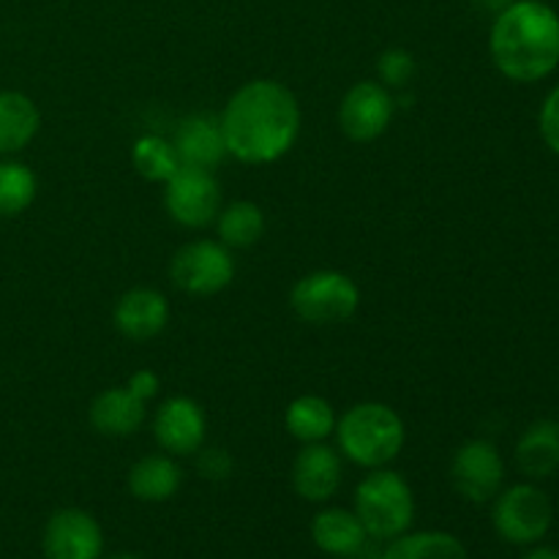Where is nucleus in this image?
<instances>
[{"label": "nucleus", "mask_w": 559, "mask_h": 559, "mask_svg": "<svg viewBox=\"0 0 559 559\" xmlns=\"http://www.w3.org/2000/svg\"><path fill=\"white\" fill-rule=\"evenodd\" d=\"M183 486V469L169 453H151L136 459L129 469V491L140 502H167Z\"/></svg>", "instance_id": "nucleus-19"}, {"label": "nucleus", "mask_w": 559, "mask_h": 559, "mask_svg": "<svg viewBox=\"0 0 559 559\" xmlns=\"http://www.w3.org/2000/svg\"><path fill=\"white\" fill-rule=\"evenodd\" d=\"M235 469V459L229 456L227 448H200L197 451V473L202 475L205 480H213V484H222L233 475Z\"/></svg>", "instance_id": "nucleus-27"}, {"label": "nucleus", "mask_w": 559, "mask_h": 559, "mask_svg": "<svg viewBox=\"0 0 559 559\" xmlns=\"http://www.w3.org/2000/svg\"><path fill=\"white\" fill-rule=\"evenodd\" d=\"M396 115V93L382 82H355L338 104V126L353 142L380 140Z\"/></svg>", "instance_id": "nucleus-10"}, {"label": "nucleus", "mask_w": 559, "mask_h": 559, "mask_svg": "<svg viewBox=\"0 0 559 559\" xmlns=\"http://www.w3.org/2000/svg\"><path fill=\"white\" fill-rule=\"evenodd\" d=\"M36 194L38 180L27 164L0 162V216H20L33 205Z\"/></svg>", "instance_id": "nucleus-25"}, {"label": "nucleus", "mask_w": 559, "mask_h": 559, "mask_svg": "<svg viewBox=\"0 0 559 559\" xmlns=\"http://www.w3.org/2000/svg\"><path fill=\"white\" fill-rule=\"evenodd\" d=\"M415 71H418V63H415L413 52H407L402 47L385 49L380 55V60H377V76H380L377 82H382L388 91H402V87H407L415 80Z\"/></svg>", "instance_id": "nucleus-26"}, {"label": "nucleus", "mask_w": 559, "mask_h": 559, "mask_svg": "<svg viewBox=\"0 0 559 559\" xmlns=\"http://www.w3.org/2000/svg\"><path fill=\"white\" fill-rule=\"evenodd\" d=\"M107 559H142V557H136V555H115V557H107Z\"/></svg>", "instance_id": "nucleus-31"}, {"label": "nucleus", "mask_w": 559, "mask_h": 559, "mask_svg": "<svg viewBox=\"0 0 559 559\" xmlns=\"http://www.w3.org/2000/svg\"><path fill=\"white\" fill-rule=\"evenodd\" d=\"M453 489L475 506H486L495 500L506 484V462L495 442L467 440L451 462Z\"/></svg>", "instance_id": "nucleus-9"}, {"label": "nucleus", "mask_w": 559, "mask_h": 559, "mask_svg": "<svg viewBox=\"0 0 559 559\" xmlns=\"http://www.w3.org/2000/svg\"><path fill=\"white\" fill-rule=\"evenodd\" d=\"M522 559H559V551L551 549V546H535Z\"/></svg>", "instance_id": "nucleus-30"}, {"label": "nucleus", "mask_w": 559, "mask_h": 559, "mask_svg": "<svg viewBox=\"0 0 559 559\" xmlns=\"http://www.w3.org/2000/svg\"><path fill=\"white\" fill-rule=\"evenodd\" d=\"M131 164L140 173V178L151 183H167L180 167V158L175 153V145L158 134H145L131 147Z\"/></svg>", "instance_id": "nucleus-24"}, {"label": "nucleus", "mask_w": 559, "mask_h": 559, "mask_svg": "<svg viewBox=\"0 0 559 559\" xmlns=\"http://www.w3.org/2000/svg\"><path fill=\"white\" fill-rule=\"evenodd\" d=\"M311 540H314L317 549L331 557H355L364 551L369 535H366L355 511L325 508L311 519Z\"/></svg>", "instance_id": "nucleus-17"}, {"label": "nucleus", "mask_w": 559, "mask_h": 559, "mask_svg": "<svg viewBox=\"0 0 559 559\" xmlns=\"http://www.w3.org/2000/svg\"><path fill=\"white\" fill-rule=\"evenodd\" d=\"M491 502V524L497 535L513 546H535L555 524V506L535 484L508 486Z\"/></svg>", "instance_id": "nucleus-6"}, {"label": "nucleus", "mask_w": 559, "mask_h": 559, "mask_svg": "<svg viewBox=\"0 0 559 559\" xmlns=\"http://www.w3.org/2000/svg\"><path fill=\"white\" fill-rule=\"evenodd\" d=\"M112 322L120 336L131 342H147L158 336L169 322V304L158 289L134 287L115 304Z\"/></svg>", "instance_id": "nucleus-14"}, {"label": "nucleus", "mask_w": 559, "mask_h": 559, "mask_svg": "<svg viewBox=\"0 0 559 559\" xmlns=\"http://www.w3.org/2000/svg\"><path fill=\"white\" fill-rule=\"evenodd\" d=\"M169 278L180 293L194 298L218 295L235 278L233 249H227L222 240H191L175 251L169 262Z\"/></svg>", "instance_id": "nucleus-7"}, {"label": "nucleus", "mask_w": 559, "mask_h": 559, "mask_svg": "<svg viewBox=\"0 0 559 559\" xmlns=\"http://www.w3.org/2000/svg\"><path fill=\"white\" fill-rule=\"evenodd\" d=\"M336 442L344 459L364 469L388 467L407 442L402 415L382 402H360L336 420Z\"/></svg>", "instance_id": "nucleus-3"}, {"label": "nucleus", "mask_w": 559, "mask_h": 559, "mask_svg": "<svg viewBox=\"0 0 559 559\" xmlns=\"http://www.w3.org/2000/svg\"><path fill=\"white\" fill-rule=\"evenodd\" d=\"M516 464L530 480H546L559 469V424L540 418L516 442Z\"/></svg>", "instance_id": "nucleus-18"}, {"label": "nucleus", "mask_w": 559, "mask_h": 559, "mask_svg": "<svg viewBox=\"0 0 559 559\" xmlns=\"http://www.w3.org/2000/svg\"><path fill=\"white\" fill-rule=\"evenodd\" d=\"M41 129L36 102L20 91H0V156L20 153Z\"/></svg>", "instance_id": "nucleus-20"}, {"label": "nucleus", "mask_w": 559, "mask_h": 559, "mask_svg": "<svg viewBox=\"0 0 559 559\" xmlns=\"http://www.w3.org/2000/svg\"><path fill=\"white\" fill-rule=\"evenodd\" d=\"M164 207L180 227L205 229L222 211V186L211 169L180 164L178 173L164 183Z\"/></svg>", "instance_id": "nucleus-8"}, {"label": "nucleus", "mask_w": 559, "mask_h": 559, "mask_svg": "<svg viewBox=\"0 0 559 559\" xmlns=\"http://www.w3.org/2000/svg\"><path fill=\"white\" fill-rule=\"evenodd\" d=\"M355 516L360 519L369 538H399L409 533L415 522L413 489L393 469H371L355 489Z\"/></svg>", "instance_id": "nucleus-4"}, {"label": "nucleus", "mask_w": 559, "mask_h": 559, "mask_svg": "<svg viewBox=\"0 0 559 559\" xmlns=\"http://www.w3.org/2000/svg\"><path fill=\"white\" fill-rule=\"evenodd\" d=\"M336 409L328 399L306 393V396L293 399L284 409V426H287L289 437L304 445L311 442H325L328 437L336 431Z\"/></svg>", "instance_id": "nucleus-21"}, {"label": "nucleus", "mask_w": 559, "mask_h": 559, "mask_svg": "<svg viewBox=\"0 0 559 559\" xmlns=\"http://www.w3.org/2000/svg\"><path fill=\"white\" fill-rule=\"evenodd\" d=\"M153 435L158 448L169 456H191L205 445L207 418L205 409L189 396H173L156 409Z\"/></svg>", "instance_id": "nucleus-12"}, {"label": "nucleus", "mask_w": 559, "mask_h": 559, "mask_svg": "<svg viewBox=\"0 0 559 559\" xmlns=\"http://www.w3.org/2000/svg\"><path fill=\"white\" fill-rule=\"evenodd\" d=\"M173 145L180 164H189V167L213 169L227 156L222 123H218V118H211V115H191V118H186L178 126V131H175Z\"/></svg>", "instance_id": "nucleus-16"}, {"label": "nucleus", "mask_w": 559, "mask_h": 559, "mask_svg": "<svg viewBox=\"0 0 559 559\" xmlns=\"http://www.w3.org/2000/svg\"><path fill=\"white\" fill-rule=\"evenodd\" d=\"M126 388H129L136 399H142V402H151V399H156L158 391H162V380H158V374L153 369H140L129 377Z\"/></svg>", "instance_id": "nucleus-29"}, {"label": "nucleus", "mask_w": 559, "mask_h": 559, "mask_svg": "<svg viewBox=\"0 0 559 559\" xmlns=\"http://www.w3.org/2000/svg\"><path fill=\"white\" fill-rule=\"evenodd\" d=\"M342 453L325 442H311L293 462V489L306 502H328L342 486Z\"/></svg>", "instance_id": "nucleus-13"}, {"label": "nucleus", "mask_w": 559, "mask_h": 559, "mask_svg": "<svg viewBox=\"0 0 559 559\" xmlns=\"http://www.w3.org/2000/svg\"><path fill=\"white\" fill-rule=\"evenodd\" d=\"M377 559H469L462 540L442 530L404 533L388 540Z\"/></svg>", "instance_id": "nucleus-22"}, {"label": "nucleus", "mask_w": 559, "mask_h": 559, "mask_svg": "<svg viewBox=\"0 0 559 559\" xmlns=\"http://www.w3.org/2000/svg\"><path fill=\"white\" fill-rule=\"evenodd\" d=\"M289 306L309 325H342L358 311L360 289L347 273L314 271L295 282Z\"/></svg>", "instance_id": "nucleus-5"}, {"label": "nucleus", "mask_w": 559, "mask_h": 559, "mask_svg": "<svg viewBox=\"0 0 559 559\" xmlns=\"http://www.w3.org/2000/svg\"><path fill=\"white\" fill-rule=\"evenodd\" d=\"M218 123L238 162L273 164L298 142L300 104L282 82L251 80L229 96Z\"/></svg>", "instance_id": "nucleus-1"}, {"label": "nucleus", "mask_w": 559, "mask_h": 559, "mask_svg": "<svg viewBox=\"0 0 559 559\" xmlns=\"http://www.w3.org/2000/svg\"><path fill=\"white\" fill-rule=\"evenodd\" d=\"M44 557L47 559H102V524L80 508H63L49 516L44 527Z\"/></svg>", "instance_id": "nucleus-11"}, {"label": "nucleus", "mask_w": 559, "mask_h": 559, "mask_svg": "<svg viewBox=\"0 0 559 559\" xmlns=\"http://www.w3.org/2000/svg\"><path fill=\"white\" fill-rule=\"evenodd\" d=\"M216 233L227 249H251L265 235V213L257 202L238 200L222 207L216 216Z\"/></svg>", "instance_id": "nucleus-23"}, {"label": "nucleus", "mask_w": 559, "mask_h": 559, "mask_svg": "<svg viewBox=\"0 0 559 559\" xmlns=\"http://www.w3.org/2000/svg\"><path fill=\"white\" fill-rule=\"evenodd\" d=\"M147 402L136 399L126 385L102 391L91 402L87 418L91 426L104 437H131L142 429L147 418Z\"/></svg>", "instance_id": "nucleus-15"}, {"label": "nucleus", "mask_w": 559, "mask_h": 559, "mask_svg": "<svg viewBox=\"0 0 559 559\" xmlns=\"http://www.w3.org/2000/svg\"><path fill=\"white\" fill-rule=\"evenodd\" d=\"M489 55L506 80H546L559 66V14L544 0H513L491 22Z\"/></svg>", "instance_id": "nucleus-2"}, {"label": "nucleus", "mask_w": 559, "mask_h": 559, "mask_svg": "<svg viewBox=\"0 0 559 559\" xmlns=\"http://www.w3.org/2000/svg\"><path fill=\"white\" fill-rule=\"evenodd\" d=\"M538 129L546 147H549L555 156H559V85L551 87V91L546 93L544 104H540Z\"/></svg>", "instance_id": "nucleus-28"}]
</instances>
